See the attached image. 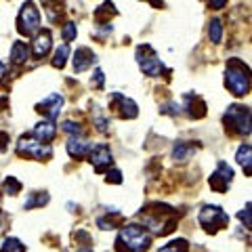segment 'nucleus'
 <instances>
[{
  "instance_id": "nucleus-20",
  "label": "nucleus",
  "mask_w": 252,
  "mask_h": 252,
  "mask_svg": "<svg viewBox=\"0 0 252 252\" xmlns=\"http://www.w3.org/2000/svg\"><path fill=\"white\" fill-rule=\"evenodd\" d=\"M195 149H198V145H191V143H185V141H179V143L175 145V149H172V160L187 162L189 158L195 154Z\"/></svg>"
},
{
  "instance_id": "nucleus-2",
  "label": "nucleus",
  "mask_w": 252,
  "mask_h": 252,
  "mask_svg": "<svg viewBox=\"0 0 252 252\" xmlns=\"http://www.w3.org/2000/svg\"><path fill=\"white\" fill-rule=\"evenodd\" d=\"M152 244V233L141 225H126L116 238V252H145Z\"/></svg>"
},
{
  "instance_id": "nucleus-33",
  "label": "nucleus",
  "mask_w": 252,
  "mask_h": 252,
  "mask_svg": "<svg viewBox=\"0 0 252 252\" xmlns=\"http://www.w3.org/2000/svg\"><path fill=\"white\" fill-rule=\"evenodd\" d=\"M107 183H122V172L118 170V168H114L112 172H107Z\"/></svg>"
},
{
  "instance_id": "nucleus-13",
  "label": "nucleus",
  "mask_w": 252,
  "mask_h": 252,
  "mask_svg": "<svg viewBox=\"0 0 252 252\" xmlns=\"http://www.w3.org/2000/svg\"><path fill=\"white\" fill-rule=\"evenodd\" d=\"M181 109H185V114L189 118H193V120H200V118L206 116V103H204V99L198 97V94H191V93H187L183 97Z\"/></svg>"
},
{
  "instance_id": "nucleus-1",
  "label": "nucleus",
  "mask_w": 252,
  "mask_h": 252,
  "mask_svg": "<svg viewBox=\"0 0 252 252\" xmlns=\"http://www.w3.org/2000/svg\"><path fill=\"white\" fill-rule=\"evenodd\" d=\"M139 217L143 225L149 227L156 235H168L177 227V210L160 202H152Z\"/></svg>"
},
{
  "instance_id": "nucleus-9",
  "label": "nucleus",
  "mask_w": 252,
  "mask_h": 252,
  "mask_svg": "<svg viewBox=\"0 0 252 252\" xmlns=\"http://www.w3.org/2000/svg\"><path fill=\"white\" fill-rule=\"evenodd\" d=\"M109 109L116 114L124 118V120H132V118L139 116V107L132 99L124 97L122 93H112V97H109Z\"/></svg>"
},
{
  "instance_id": "nucleus-23",
  "label": "nucleus",
  "mask_w": 252,
  "mask_h": 252,
  "mask_svg": "<svg viewBox=\"0 0 252 252\" xmlns=\"http://www.w3.org/2000/svg\"><path fill=\"white\" fill-rule=\"evenodd\" d=\"M44 204H49V193H40V191H36V193H30V198L28 202L23 204V208L26 210H32V208H42Z\"/></svg>"
},
{
  "instance_id": "nucleus-11",
  "label": "nucleus",
  "mask_w": 252,
  "mask_h": 252,
  "mask_svg": "<svg viewBox=\"0 0 252 252\" xmlns=\"http://www.w3.org/2000/svg\"><path fill=\"white\" fill-rule=\"evenodd\" d=\"M89 160L94 166L97 172H103L105 168H109L114 164V156H112V149H109L105 143H97L94 147L89 149Z\"/></svg>"
},
{
  "instance_id": "nucleus-15",
  "label": "nucleus",
  "mask_w": 252,
  "mask_h": 252,
  "mask_svg": "<svg viewBox=\"0 0 252 252\" xmlns=\"http://www.w3.org/2000/svg\"><path fill=\"white\" fill-rule=\"evenodd\" d=\"M93 63H94V53L89 49V46H80V49H76V53H74V72L76 74L89 69Z\"/></svg>"
},
{
  "instance_id": "nucleus-34",
  "label": "nucleus",
  "mask_w": 252,
  "mask_h": 252,
  "mask_svg": "<svg viewBox=\"0 0 252 252\" xmlns=\"http://www.w3.org/2000/svg\"><path fill=\"white\" fill-rule=\"evenodd\" d=\"M206 2H208V6L212 11H220L227 4V0H206Z\"/></svg>"
},
{
  "instance_id": "nucleus-31",
  "label": "nucleus",
  "mask_w": 252,
  "mask_h": 252,
  "mask_svg": "<svg viewBox=\"0 0 252 252\" xmlns=\"http://www.w3.org/2000/svg\"><path fill=\"white\" fill-rule=\"evenodd\" d=\"M238 219L242 220V223H244V227H246V229H250V202L246 204V208H242L240 212H238Z\"/></svg>"
},
{
  "instance_id": "nucleus-12",
  "label": "nucleus",
  "mask_w": 252,
  "mask_h": 252,
  "mask_svg": "<svg viewBox=\"0 0 252 252\" xmlns=\"http://www.w3.org/2000/svg\"><path fill=\"white\" fill-rule=\"evenodd\" d=\"M61 107H63V97H61V94H57V93H51L49 97H44L40 103H38V112H40L46 120L55 122V118L59 116Z\"/></svg>"
},
{
  "instance_id": "nucleus-17",
  "label": "nucleus",
  "mask_w": 252,
  "mask_h": 252,
  "mask_svg": "<svg viewBox=\"0 0 252 252\" xmlns=\"http://www.w3.org/2000/svg\"><path fill=\"white\" fill-rule=\"evenodd\" d=\"M28 59H30V46L21 40L13 42V46H11V63L13 65H26Z\"/></svg>"
},
{
  "instance_id": "nucleus-36",
  "label": "nucleus",
  "mask_w": 252,
  "mask_h": 252,
  "mask_svg": "<svg viewBox=\"0 0 252 252\" xmlns=\"http://www.w3.org/2000/svg\"><path fill=\"white\" fill-rule=\"evenodd\" d=\"M4 74H6V65H4V63H0V82H2Z\"/></svg>"
},
{
  "instance_id": "nucleus-5",
  "label": "nucleus",
  "mask_w": 252,
  "mask_h": 252,
  "mask_svg": "<svg viewBox=\"0 0 252 252\" xmlns=\"http://www.w3.org/2000/svg\"><path fill=\"white\" fill-rule=\"evenodd\" d=\"M198 220L208 233H217L229 225V215H227L223 208L206 204V206H202V210L198 212Z\"/></svg>"
},
{
  "instance_id": "nucleus-18",
  "label": "nucleus",
  "mask_w": 252,
  "mask_h": 252,
  "mask_svg": "<svg viewBox=\"0 0 252 252\" xmlns=\"http://www.w3.org/2000/svg\"><path fill=\"white\" fill-rule=\"evenodd\" d=\"M89 149H91V143L89 141H84L80 137H72L67 141V154L76 158V160H80V158H84L86 154H89Z\"/></svg>"
},
{
  "instance_id": "nucleus-4",
  "label": "nucleus",
  "mask_w": 252,
  "mask_h": 252,
  "mask_svg": "<svg viewBox=\"0 0 252 252\" xmlns=\"http://www.w3.org/2000/svg\"><path fill=\"white\" fill-rule=\"evenodd\" d=\"M225 128L231 135L238 137H248L250 135V109L246 105H231L227 107V112L223 116Z\"/></svg>"
},
{
  "instance_id": "nucleus-3",
  "label": "nucleus",
  "mask_w": 252,
  "mask_h": 252,
  "mask_svg": "<svg viewBox=\"0 0 252 252\" xmlns=\"http://www.w3.org/2000/svg\"><path fill=\"white\" fill-rule=\"evenodd\" d=\"M225 86L235 97H246L250 93V69L242 59H229L225 69Z\"/></svg>"
},
{
  "instance_id": "nucleus-8",
  "label": "nucleus",
  "mask_w": 252,
  "mask_h": 252,
  "mask_svg": "<svg viewBox=\"0 0 252 252\" xmlns=\"http://www.w3.org/2000/svg\"><path fill=\"white\" fill-rule=\"evenodd\" d=\"M137 63H139L141 72L147 74V76H152V78L160 76L162 72H166V69H164V63L160 61V57H158L156 51L149 44L137 46Z\"/></svg>"
},
{
  "instance_id": "nucleus-29",
  "label": "nucleus",
  "mask_w": 252,
  "mask_h": 252,
  "mask_svg": "<svg viewBox=\"0 0 252 252\" xmlns=\"http://www.w3.org/2000/svg\"><path fill=\"white\" fill-rule=\"evenodd\" d=\"M76 34H78V30H76V23H72V21H67L65 26H63V30H61V36H63V40L65 42H72L76 38Z\"/></svg>"
},
{
  "instance_id": "nucleus-25",
  "label": "nucleus",
  "mask_w": 252,
  "mask_h": 252,
  "mask_svg": "<svg viewBox=\"0 0 252 252\" xmlns=\"http://www.w3.org/2000/svg\"><path fill=\"white\" fill-rule=\"evenodd\" d=\"M208 38H210V42H215V44H219L220 40H223V23H220V19H210Z\"/></svg>"
},
{
  "instance_id": "nucleus-22",
  "label": "nucleus",
  "mask_w": 252,
  "mask_h": 252,
  "mask_svg": "<svg viewBox=\"0 0 252 252\" xmlns=\"http://www.w3.org/2000/svg\"><path fill=\"white\" fill-rule=\"evenodd\" d=\"M114 15H118L114 2H109V0H105V2L101 4L97 11H94V19H97L99 26H105V23H109V17H114Z\"/></svg>"
},
{
  "instance_id": "nucleus-30",
  "label": "nucleus",
  "mask_w": 252,
  "mask_h": 252,
  "mask_svg": "<svg viewBox=\"0 0 252 252\" xmlns=\"http://www.w3.org/2000/svg\"><path fill=\"white\" fill-rule=\"evenodd\" d=\"M61 128L65 130L67 135H72V137H80V135H82V126H80V124H76L74 120H65Z\"/></svg>"
},
{
  "instance_id": "nucleus-26",
  "label": "nucleus",
  "mask_w": 252,
  "mask_h": 252,
  "mask_svg": "<svg viewBox=\"0 0 252 252\" xmlns=\"http://www.w3.org/2000/svg\"><path fill=\"white\" fill-rule=\"evenodd\" d=\"M158 252H189V244H187V240H172Z\"/></svg>"
},
{
  "instance_id": "nucleus-32",
  "label": "nucleus",
  "mask_w": 252,
  "mask_h": 252,
  "mask_svg": "<svg viewBox=\"0 0 252 252\" xmlns=\"http://www.w3.org/2000/svg\"><path fill=\"white\" fill-rule=\"evenodd\" d=\"M103 80H105V76L101 69H94V76L91 78V84H93V89H103Z\"/></svg>"
},
{
  "instance_id": "nucleus-28",
  "label": "nucleus",
  "mask_w": 252,
  "mask_h": 252,
  "mask_svg": "<svg viewBox=\"0 0 252 252\" xmlns=\"http://www.w3.org/2000/svg\"><path fill=\"white\" fill-rule=\"evenodd\" d=\"M4 191L9 193V195H17L21 191V183L15 177H6V181H4Z\"/></svg>"
},
{
  "instance_id": "nucleus-14",
  "label": "nucleus",
  "mask_w": 252,
  "mask_h": 252,
  "mask_svg": "<svg viewBox=\"0 0 252 252\" xmlns=\"http://www.w3.org/2000/svg\"><path fill=\"white\" fill-rule=\"evenodd\" d=\"M55 135H57V126H55L53 120H42L38 122L34 126V130H32V137L42 141V143H51V141L55 139Z\"/></svg>"
},
{
  "instance_id": "nucleus-19",
  "label": "nucleus",
  "mask_w": 252,
  "mask_h": 252,
  "mask_svg": "<svg viewBox=\"0 0 252 252\" xmlns=\"http://www.w3.org/2000/svg\"><path fill=\"white\" fill-rule=\"evenodd\" d=\"M44 11H46V17L53 23H59L63 19V0H40Z\"/></svg>"
},
{
  "instance_id": "nucleus-16",
  "label": "nucleus",
  "mask_w": 252,
  "mask_h": 252,
  "mask_svg": "<svg viewBox=\"0 0 252 252\" xmlns=\"http://www.w3.org/2000/svg\"><path fill=\"white\" fill-rule=\"evenodd\" d=\"M51 46H53L51 32L49 30L38 32V36H36V40H34V59H42L44 55L51 51Z\"/></svg>"
},
{
  "instance_id": "nucleus-27",
  "label": "nucleus",
  "mask_w": 252,
  "mask_h": 252,
  "mask_svg": "<svg viewBox=\"0 0 252 252\" xmlns=\"http://www.w3.org/2000/svg\"><path fill=\"white\" fill-rule=\"evenodd\" d=\"M0 252H28L26 246L17 240V238H6L2 242V248H0Z\"/></svg>"
},
{
  "instance_id": "nucleus-21",
  "label": "nucleus",
  "mask_w": 252,
  "mask_h": 252,
  "mask_svg": "<svg viewBox=\"0 0 252 252\" xmlns=\"http://www.w3.org/2000/svg\"><path fill=\"white\" fill-rule=\"evenodd\" d=\"M238 162L244 168V172H246V177H250L252 175V147H250V143H244L238 149Z\"/></svg>"
},
{
  "instance_id": "nucleus-38",
  "label": "nucleus",
  "mask_w": 252,
  "mask_h": 252,
  "mask_svg": "<svg viewBox=\"0 0 252 252\" xmlns=\"http://www.w3.org/2000/svg\"><path fill=\"white\" fill-rule=\"evenodd\" d=\"M0 229H2V212H0Z\"/></svg>"
},
{
  "instance_id": "nucleus-7",
  "label": "nucleus",
  "mask_w": 252,
  "mask_h": 252,
  "mask_svg": "<svg viewBox=\"0 0 252 252\" xmlns=\"http://www.w3.org/2000/svg\"><path fill=\"white\" fill-rule=\"evenodd\" d=\"M17 30L21 36H34L40 30V13L32 0H26L17 17Z\"/></svg>"
},
{
  "instance_id": "nucleus-10",
  "label": "nucleus",
  "mask_w": 252,
  "mask_h": 252,
  "mask_svg": "<svg viewBox=\"0 0 252 252\" xmlns=\"http://www.w3.org/2000/svg\"><path fill=\"white\" fill-rule=\"evenodd\" d=\"M231 181H233V170H231V166H229L227 162H219V164H217V170L212 172L210 179H208V185H210L212 191L225 193L227 189H229Z\"/></svg>"
},
{
  "instance_id": "nucleus-35",
  "label": "nucleus",
  "mask_w": 252,
  "mask_h": 252,
  "mask_svg": "<svg viewBox=\"0 0 252 252\" xmlns=\"http://www.w3.org/2000/svg\"><path fill=\"white\" fill-rule=\"evenodd\" d=\"M6 141H9V135H6V132H0V152L6 149Z\"/></svg>"
},
{
  "instance_id": "nucleus-6",
  "label": "nucleus",
  "mask_w": 252,
  "mask_h": 252,
  "mask_svg": "<svg viewBox=\"0 0 252 252\" xmlns=\"http://www.w3.org/2000/svg\"><path fill=\"white\" fill-rule=\"evenodd\" d=\"M17 154L21 158H32V160H51L53 158V147L49 143L34 139L32 135H23L17 143Z\"/></svg>"
},
{
  "instance_id": "nucleus-37",
  "label": "nucleus",
  "mask_w": 252,
  "mask_h": 252,
  "mask_svg": "<svg viewBox=\"0 0 252 252\" xmlns=\"http://www.w3.org/2000/svg\"><path fill=\"white\" fill-rule=\"evenodd\" d=\"M76 252H93L91 248H80V250H76Z\"/></svg>"
},
{
  "instance_id": "nucleus-24",
  "label": "nucleus",
  "mask_w": 252,
  "mask_h": 252,
  "mask_svg": "<svg viewBox=\"0 0 252 252\" xmlns=\"http://www.w3.org/2000/svg\"><path fill=\"white\" fill-rule=\"evenodd\" d=\"M67 55H69V44L67 42H63L57 51H55V57H53V67H57V69H63L65 67V61H67Z\"/></svg>"
}]
</instances>
